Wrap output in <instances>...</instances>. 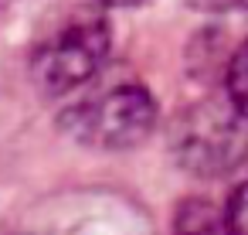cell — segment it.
Wrapping results in <instances>:
<instances>
[{
	"label": "cell",
	"instance_id": "5b68a950",
	"mask_svg": "<svg viewBox=\"0 0 248 235\" xmlns=\"http://www.w3.org/2000/svg\"><path fill=\"white\" fill-rule=\"evenodd\" d=\"M228 102L241 113V119H248V41L234 51L228 65Z\"/></svg>",
	"mask_w": 248,
	"mask_h": 235
},
{
	"label": "cell",
	"instance_id": "6da1fadb",
	"mask_svg": "<svg viewBox=\"0 0 248 235\" xmlns=\"http://www.w3.org/2000/svg\"><path fill=\"white\" fill-rule=\"evenodd\" d=\"M106 7L92 4L58 17L31 55V72L45 92H72L99 75L109 55Z\"/></svg>",
	"mask_w": 248,
	"mask_h": 235
},
{
	"label": "cell",
	"instance_id": "52a82bcc",
	"mask_svg": "<svg viewBox=\"0 0 248 235\" xmlns=\"http://www.w3.org/2000/svg\"><path fill=\"white\" fill-rule=\"evenodd\" d=\"M99 7H133V4H143V0H92Z\"/></svg>",
	"mask_w": 248,
	"mask_h": 235
},
{
	"label": "cell",
	"instance_id": "7a4b0ae2",
	"mask_svg": "<svg viewBox=\"0 0 248 235\" xmlns=\"http://www.w3.org/2000/svg\"><path fill=\"white\" fill-rule=\"evenodd\" d=\"M156 123V102L140 82H112L85 99H78L62 126L85 147L126 150L150 136Z\"/></svg>",
	"mask_w": 248,
	"mask_h": 235
},
{
	"label": "cell",
	"instance_id": "8992f818",
	"mask_svg": "<svg viewBox=\"0 0 248 235\" xmlns=\"http://www.w3.org/2000/svg\"><path fill=\"white\" fill-rule=\"evenodd\" d=\"M224 228L228 235H248V181H241L224 208Z\"/></svg>",
	"mask_w": 248,
	"mask_h": 235
},
{
	"label": "cell",
	"instance_id": "277c9868",
	"mask_svg": "<svg viewBox=\"0 0 248 235\" xmlns=\"http://www.w3.org/2000/svg\"><path fill=\"white\" fill-rule=\"evenodd\" d=\"M173 235H228L224 215H217L211 204L194 201L177 215V232Z\"/></svg>",
	"mask_w": 248,
	"mask_h": 235
},
{
	"label": "cell",
	"instance_id": "3957f363",
	"mask_svg": "<svg viewBox=\"0 0 248 235\" xmlns=\"http://www.w3.org/2000/svg\"><path fill=\"white\" fill-rule=\"evenodd\" d=\"M170 143H173L177 160L187 170H194L201 177H217V174H228L245 164L248 119H241V113L231 102L228 106L201 102L173 123Z\"/></svg>",
	"mask_w": 248,
	"mask_h": 235
}]
</instances>
